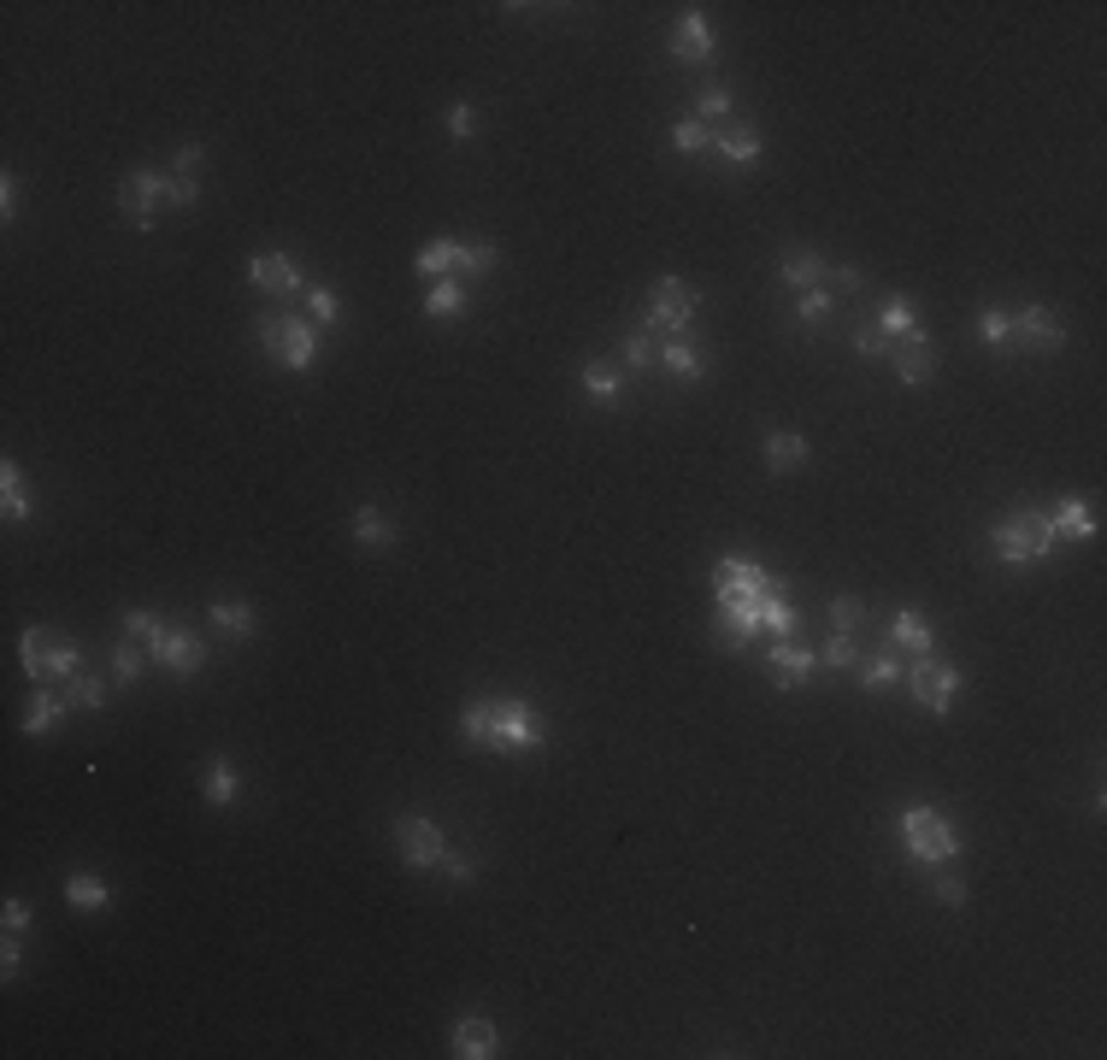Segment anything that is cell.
<instances>
[{"label": "cell", "mask_w": 1107, "mask_h": 1060, "mask_svg": "<svg viewBox=\"0 0 1107 1060\" xmlns=\"http://www.w3.org/2000/svg\"><path fill=\"white\" fill-rule=\"evenodd\" d=\"M260 342H265V354L278 360L283 371H313V360H318V324L313 318H295V313H260Z\"/></svg>", "instance_id": "cell-4"}, {"label": "cell", "mask_w": 1107, "mask_h": 1060, "mask_svg": "<svg viewBox=\"0 0 1107 1060\" xmlns=\"http://www.w3.org/2000/svg\"><path fill=\"white\" fill-rule=\"evenodd\" d=\"M454 248H459L454 236H436V242L413 260V266H419V278H431V283H436V278H454Z\"/></svg>", "instance_id": "cell-34"}, {"label": "cell", "mask_w": 1107, "mask_h": 1060, "mask_svg": "<svg viewBox=\"0 0 1107 1060\" xmlns=\"http://www.w3.org/2000/svg\"><path fill=\"white\" fill-rule=\"evenodd\" d=\"M19 660H24L30 683H65V678H77L83 648H77L72 637H54V630L30 625L24 637H19Z\"/></svg>", "instance_id": "cell-6"}, {"label": "cell", "mask_w": 1107, "mask_h": 1060, "mask_svg": "<svg viewBox=\"0 0 1107 1060\" xmlns=\"http://www.w3.org/2000/svg\"><path fill=\"white\" fill-rule=\"evenodd\" d=\"M172 207H200V177H183V171H172Z\"/></svg>", "instance_id": "cell-49"}, {"label": "cell", "mask_w": 1107, "mask_h": 1060, "mask_svg": "<svg viewBox=\"0 0 1107 1060\" xmlns=\"http://www.w3.org/2000/svg\"><path fill=\"white\" fill-rule=\"evenodd\" d=\"M831 306H837L831 289H802V295H795V318H802V331H820V324L831 318Z\"/></svg>", "instance_id": "cell-37"}, {"label": "cell", "mask_w": 1107, "mask_h": 1060, "mask_svg": "<svg viewBox=\"0 0 1107 1060\" xmlns=\"http://www.w3.org/2000/svg\"><path fill=\"white\" fill-rule=\"evenodd\" d=\"M19 961H24V943H19V931H7V943H0V972H19Z\"/></svg>", "instance_id": "cell-53"}, {"label": "cell", "mask_w": 1107, "mask_h": 1060, "mask_svg": "<svg viewBox=\"0 0 1107 1060\" xmlns=\"http://www.w3.org/2000/svg\"><path fill=\"white\" fill-rule=\"evenodd\" d=\"M496 1049H501L496 1019H459V1025H454V1054H459V1060H489Z\"/></svg>", "instance_id": "cell-21"}, {"label": "cell", "mask_w": 1107, "mask_h": 1060, "mask_svg": "<svg viewBox=\"0 0 1107 1060\" xmlns=\"http://www.w3.org/2000/svg\"><path fill=\"white\" fill-rule=\"evenodd\" d=\"M831 672H848V666H860V648H855V637L848 630H831V642H825V655H820Z\"/></svg>", "instance_id": "cell-44"}, {"label": "cell", "mask_w": 1107, "mask_h": 1060, "mask_svg": "<svg viewBox=\"0 0 1107 1060\" xmlns=\"http://www.w3.org/2000/svg\"><path fill=\"white\" fill-rule=\"evenodd\" d=\"M160 201H172V171H130L118 183V207H124V218H135V230H153Z\"/></svg>", "instance_id": "cell-9"}, {"label": "cell", "mask_w": 1107, "mask_h": 1060, "mask_svg": "<svg viewBox=\"0 0 1107 1060\" xmlns=\"http://www.w3.org/2000/svg\"><path fill=\"white\" fill-rule=\"evenodd\" d=\"M936 896H943L948 908H961V901H966V878H961V872H943V878H936Z\"/></svg>", "instance_id": "cell-51"}, {"label": "cell", "mask_w": 1107, "mask_h": 1060, "mask_svg": "<svg viewBox=\"0 0 1107 1060\" xmlns=\"http://www.w3.org/2000/svg\"><path fill=\"white\" fill-rule=\"evenodd\" d=\"M1054 524L1043 507H1013L1008 519L990 524V554L1001 560V566H1037V560L1054 554Z\"/></svg>", "instance_id": "cell-2"}, {"label": "cell", "mask_w": 1107, "mask_h": 1060, "mask_svg": "<svg viewBox=\"0 0 1107 1060\" xmlns=\"http://www.w3.org/2000/svg\"><path fill=\"white\" fill-rule=\"evenodd\" d=\"M766 666H772V683H778V690H807L820 655H813V648H802V642H790V637H778L772 655H766Z\"/></svg>", "instance_id": "cell-14"}, {"label": "cell", "mask_w": 1107, "mask_h": 1060, "mask_svg": "<svg viewBox=\"0 0 1107 1060\" xmlns=\"http://www.w3.org/2000/svg\"><path fill=\"white\" fill-rule=\"evenodd\" d=\"M65 713H72V707H65V695H59V690H47V683H36V695H30V707H24L19 731H24V737H47V731H54Z\"/></svg>", "instance_id": "cell-18"}, {"label": "cell", "mask_w": 1107, "mask_h": 1060, "mask_svg": "<svg viewBox=\"0 0 1107 1060\" xmlns=\"http://www.w3.org/2000/svg\"><path fill=\"white\" fill-rule=\"evenodd\" d=\"M1019 342L1037 348V354H1061L1066 348V318L1054 313V306H1025V313H1013V348Z\"/></svg>", "instance_id": "cell-11"}, {"label": "cell", "mask_w": 1107, "mask_h": 1060, "mask_svg": "<svg viewBox=\"0 0 1107 1060\" xmlns=\"http://www.w3.org/2000/svg\"><path fill=\"white\" fill-rule=\"evenodd\" d=\"M901 848H908L913 861H925V866H943V861L961 854V831L948 825L936 808L913 801V808H901Z\"/></svg>", "instance_id": "cell-5"}, {"label": "cell", "mask_w": 1107, "mask_h": 1060, "mask_svg": "<svg viewBox=\"0 0 1107 1060\" xmlns=\"http://www.w3.org/2000/svg\"><path fill=\"white\" fill-rule=\"evenodd\" d=\"M124 625H130V637H142L148 660L172 666L177 678H195L200 666H207V642H200L195 630H165V619H160L153 607H130Z\"/></svg>", "instance_id": "cell-3"}, {"label": "cell", "mask_w": 1107, "mask_h": 1060, "mask_svg": "<svg viewBox=\"0 0 1107 1060\" xmlns=\"http://www.w3.org/2000/svg\"><path fill=\"white\" fill-rule=\"evenodd\" d=\"M200 790H207L213 808H236V796H242V778H236V766L225 755L207 760V778H200Z\"/></svg>", "instance_id": "cell-27"}, {"label": "cell", "mask_w": 1107, "mask_h": 1060, "mask_svg": "<svg viewBox=\"0 0 1107 1060\" xmlns=\"http://www.w3.org/2000/svg\"><path fill=\"white\" fill-rule=\"evenodd\" d=\"M760 625L772 630V637H795V625H802V613H795V607H790V602H783V595L772 590V595H766V602H760Z\"/></svg>", "instance_id": "cell-36"}, {"label": "cell", "mask_w": 1107, "mask_h": 1060, "mask_svg": "<svg viewBox=\"0 0 1107 1060\" xmlns=\"http://www.w3.org/2000/svg\"><path fill=\"white\" fill-rule=\"evenodd\" d=\"M807 459V436L802 431H766V466L772 472H795Z\"/></svg>", "instance_id": "cell-28"}, {"label": "cell", "mask_w": 1107, "mask_h": 1060, "mask_svg": "<svg viewBox=\"0 0 1107 1060\" xmlns=\"http://www.w3.org/2000/svg\"><path fill=\"white\" fill-rule=\"evenodd\" d=\"M695 118H702V125H730V89L725 83H713V89L695 95Z\"/></svg>", "instance_id": "cell-43"}, {"label": "cell", "mask_w": 1107, "mask_h": 1060, "mask_svg": "<svg viewBox=\"0 0 1107 1060\" xmlns=\"http://www.w3.org/2000/svg\"><path fill=\"white\" fill-rule=\"evenodd\" d=\"M619 360H625L630 371H649V366H660V342H649V331H630V336L619 342Z\"/></svg>", "instance_id": "cell-40"}, {"label": "cell", "mask_w": 1107, "mask_h": 1060, "mask_svg": "<svg viewBox=\"0 0 1107 1060\" xmlns=\"http://www.w3.org/2000/svg\"><path fill=\"white\" fill-rule=\"evenodd\" d=\"M200 160H207V148H200V142H183V148L172 153V171H183V177H195V171H200Z\"/></svg>", "instance_id": "cell-50"}, {"label": "cell", "mask_w": 1107, "mask_h": 1060, "mask_svg": "<svg viewBox=\"0 0 1107 1060\" xmlns=\"http://www.w3.org/2000/svg\"><path fill=\"white\" fill-rule=\"evenodd\" d=\"M831 289H860V266H837L831 271Z\"/></svg>", "instance_id": "cell-55"}, {"label": "cell", "mask_w": 1107, "mask_h": 1060, "mask_svg": "<svg viewBox=\"0 0 1107 1060\" xmlns=\"http://www.w3.org/2000/svg\"><path fill=\"white\" fill-rule=\"evenodd\" d=\"M442 125H448V136H454V142H471V136H478V112H471V100H454Z\"/></svg>", "instance_id": "cell-46"}, {"label": "cell", "mask_w": 1107, "mask_h": 1060, "mask_svg": "<svg viewBox=\"0 0 1107 1060\" xmlns=\"http://www.w3.org/2000/svg\"><path fill=\"white\" fill-rule=\"evenodd\" d=\"M459 737L478 748H507V755H531V748H549V725L536 720L531 701L519 695H484L459 713Z\"/></svg>", "instance_id": "cell-1"}, {"label": "cell", "mask_w": 1107, "mask_h": 1060, "mask_svg": "<svg viewBox=\"0 0 1107 1060\" xmlns=\"http://www.w3.org/2000/svg\"><path fill=\"white\" fill-rule=\"evenodd\" d=\"M395 848H401V861L413 866V872H436L442 854H448V836H442L431 819L401 813V819H395Z\"/></svg>", "instance_id": "cell-10"}, {"label": "cell", "mask_w": 1107, "mask_h": 1060, "mask_svg": "<svg viewBox=\"0 0 1107 1060\" xmlns=\"http://www.w3.org/2000/svg\"><path fill=\"white\" fill-rule=\"evenodd\" d=\"M713 148H719V160L737 165V171H755V165H760V130L748 125V118H742V125L730 118V125L713 130Z\"/></svg>", "instance_id": "cell-16"}, {"label": "cell", "mask_w": 1107, "mask_h": 1060, "mask_svg": "<svg viewBox=\"0 0 1107 1060\" xmlns=\"http://www.w3.org/2000/svg\"><path fill=\"white\" fill-rule=\"evenodd\" d=\"M901 672H908V666H901L890 648H878V655H860V690H872V695H878V690H896Z\"/></svg>", "instance_id": "cell-29"}, {"label": "cell", "mask_w": 1107, "mask_h": 1060, "mask_svg": "<svg viewBox=\"0 0 1107 1060\" xmlns=\"http://www.w3.org/2000/svg\"><path fill=\"white\" fill-rule=\"evenodd\" d=\"M783 289H795V295H802V289H831V266L813 248L790 253V260H783Z\"/></svg>", "instance_id": "cell-23"}, {"label": "cell", "mask_w": 1107, "mask_h": 1060, "mask_svg": "<svg viewBox=\"0 0 1107 1060\" xmlns=\"http://www.w3.org/2000/svg\"><path fill=\"white\" fill-rule=\"evenodd\" d=\"M872 324H878L890 342H896V336H913V331H919V306H913V301H883V313H878Z\"/></svg>", "instance_id": "cell-35"}, {"label": "cell", "mask_w": 1107, "mask_h": 1060, "mask_svg": "<svg viewBox=\"0 0 1107 1060\" xmlns=\"http://www.w3.org/2000/svg\"><path fill=\"white\" fill-rule=\"evenodd\" d=\"M890 366H896V378H901V383H931V378H936V366H943V354L931 348V336H925V331H913V336L890 342Z\"/></svg>", "instance_id": "cell-13"}, {"label": "cell", "mask_w": 1107, "mask_h": 1060, "mask_svg": "<svg viewBox=\"0 0 1107 1060\" xmlns=\"http://www.w3.org/2000/svg\"><path fill=\"white\" fill-rule=\"evenodd\" d=\"M0 512H7V524H30V519H36V501L24 495L19 459H0Z\"/></svg>", "instance_id": "cell-20"}, {"label": "cell", "mask_w": 1107, "mask_h": 1060, "mask_svg": "<svg viewBox=\"0 0 1107 1060\" xmlns=\"http://www.w3.org/2000/svg\"><path fill=\"white\" fill-rule=\"evenodd\" d=\"M207 619L225 630V637H236V642H248L253 630H260V625H253V607H248V602H213Z\"/></svg>", "instance_id": "cell-31"}, {"label": "cell", "mask_w": 1107, "mask_h": 1060, "mask_svg": "<svg viewBox=\"0 0 1107 1060\" xmlns=\"http://www.w3.org/2000/svg\"><path fill=\"white\" fill-rule=\"evenodd\" d=\"M901 683H908V695L919 701V707H931V720H943V713L955 707V695H961V672L948 660H936V655H919L908 672H901Z\"/></svg>", "instance_id": "cell-8"}, {"label": "cell", "mask_w": 1107, "mask_h": 1060, "mask_svg": "<svg viewBox=\"0 0 1107 1060\" xmlns=\"http://www.w3.org/2000/svg\"><path fill=\"white\" fill-rule=\"evenodd\" d=\"M436 872H448V884H471V878H478V861H466V854H442V866Z\"/></svg>", "instance_id": "cell-48"}, {"label": "cell", "mask_w": 1107, "mask_h": 1060, "mask_svg": "<svg viewBox=\"0 0 1107 1060\" xmlns=\"http://www.w3.org/2000/svg\"><path fill=\"white\" fill-rule=\"evenodd\" d=\"M248 283L260 289V295H306V278H301V266L289 260V253H253Z\"/></svg>", "instance_id": "cell-12"}, {"label": "cell", "mask_w": 1107, "mask_h": 1060, "mask_svg": "<svg viewBox=\"0 0 1107 1060\" xmlns=\"http://www.w3.org/2000/svg\"><path fill=\"white\" fill-rule=\"evenodd\" d=\"M306 313H313L318 331H330V324L343 318V301H336V289H330V283H306Z\"/></svg>", "instance_id": "cell-39"}, {"label": "cell", "mask_w": 1107, "mask_h": 1060, "mask_svg": "<svg viewBox=\"0 0 1107 1060\" xmlns=\"http://www.w3.org/2000/svg\"><path fill=\"white\" fill-rule=\"evenodd\" d=\"M855 354H860V360H883V354H890V336H883L872 318H860L855 324Z\"/></svg>", "instance_id": "cell-45"}, {"label": "cell", "mask_w": 1107, "mask_h": 1060, "mask_svg": "<svg viewBox=\"0 0 1107 1060\" xmlns=\"http://www.w3.org/2000/svg\"><path fill=\"white\" fill-rule=\"evenodd\" d=\"M348 530H354V542H360V549H395V542H401V537H395V524H389L378 507H354Z\"/></svg>", "instance_id": "cell-25"}, {"label": "cell", "mask_w": 1107, "mask_h": 1060, "mask_svg": "<svg viewBox=\"0 0 1107 1060\" xmlns=\"http://www.w3.org/2000/svg\"><path fill=\"white\" fill-rule=\"evenodd\" d=\"M660 371L677 383H702L707 378V354L690 348V342H660Z\"/></svg>", "instance_id": "cell-22"}, {"label": "cell", "mask_w": 1107, "mask_h": 1060, "mask_svg": "<svg viewBox=\"0 0 1107 1060\" xmlns=\"http://www.w3.org/2000/svg\"><path fill=\"white\" fill-rule=\"evenodd\" d=\"M695 306H702V295H695L684 278H660V283L649 289V306H642V331H649V336H672V342H684L690 318H695Z\"/></svg>", "instance_id": "cell-7"}, {"label": "cell", "mask_w": 1107, "mask_h": 1060, "mask_svg": "<svg viewBox=\"0 0 1107 1060\" xmlns=\"http://www.w3.org/2000/svg\"><path fill=\"white\" fill-rule=\"evenodd\" d=\"M978 336L990 342L996 354H1013V313H1008V306H990V313L978 318Z\"/></svg>", "instance_id": "cell-38"}, {"label": "cell", "mask_w": 1107, "mask_h": 1060, "mask_svg": "<svg viewBox=\"0 0 1107 1060\" xmlns=\"http://www.w3.org/2000/svg\"><path fill=\"white\" fill-rule=\"evenodd\" d=\"M1049 512V524H1054V537H1072V542H1089V537H1096V507H1089V501H1078V495H1061V501H1054V507H1043Z\"/></svg>", "instance_id": "cell-17"}, {"label": "cell", "mask_w": 1107, "mask_h": 1060, "mask_svg": "<svg viewBox=\"0 0 1107 1060\" xmlns=\"http://www.w3.org/2000/svg\"><path fill=\"white\" fill-rule=\"evenodd\" d=\"M496 266H501V248L489 236H471V242L454 248V278H489Z\"/></svg>", "instance_id": "cell-24"}, {"label": "cell", "mask_w": 1107, "mask_h": 1060, "mask_svg": "<svg viewBox=\"0 0 1107 1060\" xmlns=\"http://www.w3.org/2000/svg\"><path fill=\"white\" fill-rule=\"evenodd\" d=\"M65 901L83 908V913H107L112 908V884H100L95 872H72V878H65Z\"/></svg>", "instance_id": "cell-26"}, {"label": "cell", "mask_w": 1107, "mask_h": 1060, "mask_svg": "<svg viewBox=\"0 0 1107 1060\" xmlns=\"http://www.w3.org/2000/svg\"><path fill=\"white\" fill-rule=\"evenodd\" d=\"M584 396H589L595 407H619V401H625L619 371H612V366H601V360H589V366H584Z\"/></svg>", "instance_id": "cell-30"}, {"label": "cell", "mask_w": 1107, "mask_h": 1060, "mask_svg": "<svg viewBox=\"0 0 1107 1060\" xmlns=\"http://www.w3.org/2000/svg\"><path fill=\"white\" fill-rule=\"evenodd\" d=\"M59 695H65V707H83V713L107 707V683H100V678H89V672L65 678V683H59Z\"/></svg>", "instance_id": "cell-33"}, {"label": "cell", "mask_w": 1107, "mask_h": 1060, "mask_svg": "<svg viewBox=\"0 0 1107 1060\" xmlns=\"http://www.w3.org/2000/svg\"><path fill=\"white\" fill-rule=\"evenodd\" d=\"M7 931H19V937L30 931V901H19V896L7 901Z\"/></svg>", "instance_id": "cell-54"}, {"label": "cell", "mask_w": 1107, "mask_h": 1060, "mask_svg": "<svg viewBox=\"0 0 1107 1060\" xmlns=\"http://www.w3.org/2000/svg\"><path fill=\"white\" fill-rule=\"evenodd\" d=\"M866 619V602H860V595H837V602H831V625H837V630H855Z\"/></svg>", "instance_id": "cell-47"}, {"label": "cell", "mask_w": 1107, "mask_h": 1060, "mask_svg": "<svg viewBox=\"0 0 1107 1060\" xmlns=\"http://www.w3.org/2000/svg\"><path fill=\"white\" fill-rule=\"evenodd\" d=\"M890 642L908 648V655H931V648H936V625L919 607H901L896 619H890Z\"/></svg>", "instance_id": "cell-19"}, {"label": "cell", "mask_w": 1107, "mask_h": 1060, "mask_svg": "<svg viewBox=\"0 0 1107 1060\" xmlns=\"http://www.w3.org/2000/svg\"><path fill=\"white\" fill-rule=\"evenodd\" d=\"M672 148H677V153H707V148H713V130L690 112V118H677V125H672Z\"/></svg>", "instance_id": "cell-41"}, {"label": "cell", "mask_w": 1107, "mask_h": 1060, "mask_svg": "<svg viewBox=\"0 0 1107 1060\" xmlns=\"http://www.w3.org/2000/svg\"><path fill=\"white\" fill-rule=\"evenodd\" d=\"M424 313H431V318H459V313H466V283H459V278H436L431 295H424Z\"/></svg>", "instance_id": "cell-32"}, {"label": "cell", "mask_w": 1107, "mask_h": 1060, "mask_svg": "<svg viewBox=\"0 0 1107 1060\" xmlns=\"http://www.w3.org/2000/svg\"><path fill=\"white\" fill-rule=\"evenodd\" d=\"M672 60H677V65H707V60H713V30H707V12H702V7H690L684 19H677V30H672Z\"/></svg>", "instance_id": "cell-15"}, {"label": "cell", "mask_w": 1107, "mask_h": 1060, "mask_svg": "<svg viewBox=\"0 0 1107 1060\" xmlns=\"http://www.w3.org/2000/svg\"><path fill=\"white\" fill-rule=\"evenodd\" d=\"M12 213H19V171H7V177H0V218L12 225Z\"/></svg>", "instance_id": "cell-52"}, {"label": "cell", "mask_w": 1107, "mask_h": 1060, "mask_svg": "<svg viewBox=\"0 0 1107 1060\" xmlns=\"http://www.w3.org/2000/svg\"><path fill=\"white\" fill-rule=\"evenodd\" d=\"M142 672H148V648L118 642V648H112V683H124V690H130V683L142 678Z\"/></svg>", "instance_id": "cell-42"}]
</instances>
